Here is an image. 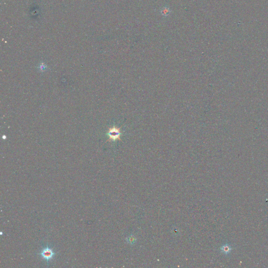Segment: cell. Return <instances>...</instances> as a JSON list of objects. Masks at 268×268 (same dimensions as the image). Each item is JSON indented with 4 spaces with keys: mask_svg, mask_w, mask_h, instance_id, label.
<instances>
[{
    "mask_svg": "<svg viewBox=\"0 0 268 268\" xmlns=\"http://www.w3.org/2000/svg\"><path fill=\"white\" fill-rule=\"evenodd\" d=\"M40 254L42 258L46 260L47 262H48L49 260H50L51 259H52V258L55 256V253L51 248L47 246L46 248L43 249V250L41 251Z\"/></svg>",
    "mask_w": 268,
    "mask_h": 268,
    "instance_id": "2",
    "label": "cell"
},
{
    "mask_svg": "<svg viewBox=\"0 0 268 268\" xmlns=\"http://www.w3.org/2000/svg\"><path fill=\"white\" fill-rule=\"evenodd\" d=\"M220 249H221V250L222 251L223 253H225V254H228V253H229L231 250H232L230 247L228 245H225L224 246H223V247H222V248Z\"/></svg>",
    "mask_w": 268,
    "mask_h": 268,
    "instance_id": "4",
    "label": "cell"
},
{
    "mask_svg": "<svg viewBox=\"0 0 268 268\" xmlns=\"http://www.w3.org/2000/svg\"><path fill=\"white\" fill-rule=\"evenodd\" d=\"M121 134L122 133L120 132V128H117L115 126L109 128L108 133H107V135L109 137V139L107 141H116V140H121L120 138Z\"/></svg>",
    "mask_w": 268,
    "mask_h": 268,
    "instance_id": "1",
    "label": "cell"
},
{
    "mask_svg": "<svg viewBox=\"0 0 268 268\" xmlns=\"http://www.w3.org/2000/svg\"><path fill=\"white\" fill-rule=\"evenodd\" d=\"M127 240L128 242L129 243H135V241L136 240V238L134 237V236H130L127 238Z\"/></svg>",
    "mask_w": 268,
    "mask_h": 268,
    "instance_id": "5",
    "label": "cell"
},
{
    "mask_svg": "<svg viewBox=\"0 0 268 268\" xmlns=\"http://www.w3.org/2000/svg\"><path fill=\"white\" fill-rule=\"evenodd\" d=\"M171 10L168 6H164L160 9V13L163 16L167 17L171 14Z\"/></svg>",
    "mask_w": 268,
    "mask_h": 268,
    "instance_id": "3",
    "label": "cell"
}]
</instances>
